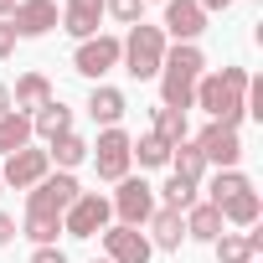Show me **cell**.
I'll use <instances>...</instances> for the list:
<instances>
[{
	"mask_svg": "<svg viewBox=\"0 0 263 263\" xmlns=\"http://www.w3.org/2000/svg\"><path fill=\"white\" fill-rule=\"evenodd\" d=\"M191 103H201V108L212 114V124H232V129H237V119L248 114V108H242V103H248V67H222V72L201 78Z\"/></svg>",
	"mask_w": 263,
	"mask_h": 263,
	"instance_id": "1",
	"label": "cell"
},
{
	"mask_svg": "<svg viewBox=\"0 0 263 263\" xmlns=\"http://www.w3.org/2000/svg\"><path fill=\"white\" fill-rule=\"evenodd\" d=\"M201 67H206V57L191 47V42H181L176 52H165V62H160V98H165V108H191V98H196V83H201Z\"/></svg>",
	"mask_w": 263,
	"mask_h": 263,
	"instance_id": "2",
	"label": "cell"
},
{
	"mask_svg": "<svg viewBox=\"0 0 263 263\" xmlns=\"http://www.w3.org/2000/svg\"><path fill=\"white\" fill-rule=\"evenodd\" d=\"M119 47H124L119 62H124L129 78H160V62H165V31H160V26L135 21V26H129V36H124Z\"/></svg>",
	"mask_w": 263,
	"mask_h": 263,
	"instance_id": "3",
	"label": "cell"
},
{
	"mask_svg": "<svg viewBox=\"0 0 263 263\" xmlns=\"http://www.w3.org/2000/svg\"><path fill=\"white\" fill-rule=\"evenodd\" d=\"M83 196V186L67 176V171H57V176H42L36 186H31V196H26V212H42V217H62L72 201Z\"/></svg>",
	"mask_w": 263,
	"mask_h": 263,
	"instance_id": "4",
	"label": "cell"
},
{
	"mask_svg": "<svg viewBox=\"0 0 263 263\" xmlns=\"http://www.w3.org/2000/svg\"><path fill=\"white\" fill-rule=\"evenodd\" d=\"M108 217H114L108 196L83 191V196H78V201L62 212V232H67V237H93V232H103V227H108Z\"/></svg>",
	"mask_w": 263,
	"mask_h": 263,
	"instance_id": "5",
	"label": "cell"
},
{
	"mask_svg": "<svg viewBox=\"0 0 263 263\" xmlns=\"http://www.w3.org/2000/svg\"><path fill=\"white\" fill-rule=\"evenodd\" d=\"M129 145H135V140H129L124 129H103L98 145H88V155H93V165H98L103 181H124V176H129V160H135Z\"/></svg>",
	"mask_w": 263,
	"mask_h": 263,
	"instance_id": "6",
	"label": "cell"
},
{
	"mask_svg": "<svg viewBox=\"0 0 263 263\" xmlns=\"http://www.w3.org/2000/svg\"><path fill=\"white\" fill-rule=\"evenodd\" d=\"M114 212H119V227H140V222H150L155 217V186H145V181H119V196L108 201Z\"/></svg>",
	"mask_w": 263,
	"mask_h": 263,
	"instance_id": "7",
	"label": "cell"
},
{
	"mask_svg": "<svg viewBox=\"0 0 263 263\" xmlns=\"http://www.w3.org/2000/svg\"><path fill=\"white\" fill-rule=\"evenodd\" d=\"M196 150H201V160H217L222 171H237V160H242V140H237L232 124H206Z\"/></svg>",
	"mask_w": 263,
	"mask_h": 263,
	"instance_id": "8",
	"label": "cell"
},
{
	"mask_svg": "<svg viewBox=\"0 0 263 263\" xmlns=\"http://www.w3.org/2000/svg\"><path fill=\"white\" fill-rule=\"evenodd\" d=\"M119 36H88L78 52H72V67L83 72V78H103L108 67H119Z\"/></svg>",
	"mask_w": 263,
	"mask_h": 263,
	"instance_id": "9",
	"label": "cell"
},
{
	"mask_svg": "<svg viewBox=\"0 0 263 263\" xmlns=\"http://www.w3.org/2000/svg\"><path fill=\"white\" fill-rule=\"evenodd\" d=\"M52 171V160H47V150H16V155H6V171H0V181L6 186H16V191H26V186H36L42 176Z\"/></svg>",
	"mask_w": 263,
	"mask_h": 263,
	"instance_id": "10",
	"label": "cell"
},
{
	"mask_svg": "<svg viewBox=\"0 0 263 263\" xmlns=\"http://www.w3.org/2000/svg\"><path fill=\"white\" fill-rule=\"evenodd\" d=\"M16 36H47L57 26V6L52 0H16V11L6 16Z\"/></svg>",
	"mask_w": 263,
	"mask_h": 263,
	"instance_id": "11",
	"label": "cell"
},
{
	"mask_svg": "<svg viewBox=\"0 0 263 263\" xmlns=\"http://www.w3.org/2000/svg\"><path fill=\"white\" fill-rule=\"evenodd\" d=\"M103 248H108V263H150V253H155L140 227H108Z\"/></svg>",
	"mask_w": 263,
	"mask_h": 263,
	"instance_id": "12",
	"label": "cell"
},
{
	"mask_svg": "<svg viewBox=\"0 0 263 263\" xmlns=\"http://www.w3.org/2000/svg\"><path fill=\"white\" fill-rule=\"evenodd\" d=\"M160 31H171L176 42H196L206 31V11L196 6V0H165V26Z\"/></svg>",
	"mask_w": 263,
	"mask_h": 263,
	"instance_id": "13",
	"label": "cell"
},
{
	"mask_svg": "<svg viewBox=\"0 0 263 263\" xmlns=\"http://www.w3.org/2000/svg\"><path fill=\"white\" fill-rule=\"evenodd\" d=\"M263 253V232H222L217 237V263H253Z\"/></svg>",
	"mask_w": 263,
	"mask_h": 263,
	"instance_id": "14",
	"label": "cell"
},
{
	"mask_svg": "<svg viewBox=\"0 0 263 263\" xmlns=\"http://www.w3.org/2000/svg\"><path fill=\"white\" fill-rule=\"evenodd\" d=\"M31 135H42L47 145H52V140H62V135H72V108H62V103L52 98L47 108H36V114H31Z\"/></svg>",
	"mask_w": 263,
	"mask_h": 263,
	"instance_id": "15",
	"label": "cell"
},
{
	"mask_svg": "<svg viewBox=\"0 0 263 263\" xmlns=\"http://www.w3.org/2000/svg\"><path fill=\"white\" fill-rule=\"evenodd\" d=\"M98 16H103V0H67L62 26H67L78 42H88V36H98Z\"/></svg>",
	"mask_w": 263,
	"mask_h": 263,
	"instance_id": "16",
	"label": "cell"
},
{
	"mask_svg": "<svg viewBox=\"0 0 263 263\" xmlns=\"http://www.w3.org/2000/svg\"><path fill=\"white\" fill-rule=\"evenodd\" d=\"M52 103V83L42 78V72H26L21 83H16V93H11V108L16 114H26V108H47Z\"/></svg>",
	"mask_w": 263,
	"mask_h": 263,
	"instance_id": "17",
	"label": "cell"
},
{
	"mask_svg": "<svg viewBox=\"0 0 263 263\" xmlns=\"http://www.w3.org/2000/svg\"><path fill=\"white\" fill-rule=\"evenodd\" d=\"M186 237H196V242H217V237H222V212H217L212 201H196V206L186 212Z\"/></svg>",
	"mask_w": 263,
	"mask_h": 263,
	"instance_id": "18",
	"label": "cell"
},
{
	"mask_svg": "<svg viewBox=\"0 0 263 263\" xmlns=\"http://www.w3.org/2000/svg\"><path fill=\"white\" fill-rule=\"evenodd\" d=\"M150 232H155V242H150V248H181V237H186V212L160 206V212L150 217Z\"/></svg>",
	"mask_w": 263,
	"mask_h": 263,
	"instance_id": "19",
	"label": "cell"
},
{
	"mask_svg": "<svg viewBox=\"0 0 263 263\" xmlns=\"http://www.w3.org/2000/svg\"><path fill=\"white\" fill-rule=\"evenodd\" d=\"M31 145V119L26 114H6V119H0V155H16V150H26Z\"/></svg>",
	"mask_w": 263,
	"mask_h": 263,
	"instance_id": "20",
	"label": "cell"
},
{
	"mask_svg": "<svg viewBox=\"0 0 263 263\" xmlns=\"http://www.w3.org/2000/svg\"><path fill=\"white\" fill-rule=\"evenodd\" d=\"M124 108H129V103H124V93H119V88H93V98H88V114H93V119H103L108 129L124 119Z\"/></svg>",
	"mask_w": 263,
	"mask_h": 263,
	"instance_id": "21",
	"label": "cell"
},
{
	"mask_svg": "<svg viewBox=\"0 0 263 263\" xmlns=\"http://www.w3.org/2000/svg\"><path fill=\"white\" fill-rule=\"evenodd\" d=\"M217 212H222V222H237V227H253V222H258V212H263V201H258V191H242V196L222 201Z\"/></svg>",
	"mask_w": 263,
	"mask_h": 263,
	"instance_id": "22",
	"label": "cell"
},
{
	"mask_svg": "<svg viewBox=\"0 0 263 263\" xmlns=\"http://www.w3.org/2000/svg\"><path fill=\"white\" fill-rule=\"evenodd\" d=\"M171 165H176V176L181 181H201V171H206V160H201V150H196V140L186 145H171Z\"/></svg>",
	"mask_w": 263,
	"mask_h": 263,
	"instance_id": "23",
	"label": "cell"
},
{
	"mask_svg": "<svg viewBox=\"0 0 263 263\" xmlns=\"http://www.w3.org/2000/svg\"><path fill=\"white\" fill-rule=\"evenodd\" d=\"M47 160H57L62 171H72V165H83V160H88V140H78V135H62V140H52Z\"/></svg>",
	"mask_w": 263,
	"mask_h": 263,
	"instance_id": "24",
	"label": "cell"
},
{
	"mask_svg": "<svg viewBox=\"0 0 263 263\" xmlns=\"http://www.w3.org/2000/svg\"><path fill=\"white\" fill-rule=\"evenodd\" d=\"M242 191H253V181H248L242 171H217V176H212V206H222V201H232V196H242Z\"/></svg>",
	"mask_w": 263,
	"mask_h": 263,
	"instance_id": "25",
	"label": "cell"
},
{
	"mask_svg": "<svg viewBox=\"0 0 263 263\" xmlns=\"http://www.w3.org/2000/svg\"><path fill=\"white\" fill-rule=\"evenodd\" d=\"M57 232H62V217H42V212H26V237L36 248H57Z\"/></svg>",
	"mask_w": 263,
	"mask_h": 263,
	"instance_id": "26",
	"label": "cell"
},
{
	"mask_svg": "<svg viewBox=\"0 0 263 263\" xmlns=\"http://www.w3.org/2000/svg\"><path fill=\"white\" fill-rule=\"evenodd\" d=\"M155 135H160L165 145H181V140H186V114H181V108H155Z\"/></svg>",
	"mask_w": 263,
	"mask_h": 263,
	"instance_id": "27",
	"label": "cell"
},
{
	"mask_svg": "<svg viewBox=\"0 0 263 263\" xmlns=\"http://www.w3.org/2000/svg\"><path fill=\"white\" fill-rule=\"evenodd\" d=\"M129 155H140V165H150V171H155V165H171V145H165L160 135H145L140 145H129Z\"/></svg>",
	"mask_w": 263,
	"mask_h": 263,
	"instance_id": "28",
	"label": "cell"
},
{
	"mask_svg": "<svg viewBox=\"0 0 263 263\" xmlns=\"http://www.w3.org/2000/svg\"><path fill=\"white\" fill-rule=\"evenodd\" d=\"M165 206H171V212H191V206H196V181L171 176V181H165Z\"/></svg>",
	"mask_w": 263,
	"mask_h": 263,
	"instance_id": "29",
	"label": "cell"
},
{
	"mask_svg": "<svg viewBox=\"0 0 263 263\" xmlns=\"http://www.w3.org/2000/svg\"><path fill=\"white\" fill-rule=\"evenodd\" d=\"M103 11H108L114 21H124V26H135L140 11H145V0H103Z\"/></svg>",
	"mask_w": 263,
	"mask_h": 263,
	"instance_id": "30",
	"label": "cell"
},
{
	"mask_svg": "<svg viewBox=\"0 0 263 263\" xmlns=\"http://www.w3.org/2000/svg\"><path fill=\"white\" fill-rule=\"evenodd\" d=\"M16 52V31H11V21H0V62H6Z\"/></svg>",
	"mask_w": 263,
	"mask_h": 263,
	"instance_id": "31",
	"label": "cell"
},
{
	"mask_svg": "<svg viewBox=\"0 0 263 263\" xmlns=\"http://www.w3.org/2000/svg\"><path fill=\"white\" fill-rule=\"evenodd\" d=\"M31 263H67V253H62V248H36Z\"/></svg>",
	"mask_w": 263,
	"mask_h": 263,
	"instance_id": "32",
	"label": "cell"
},
{
	"mask_svg": "<svg viewBox=\"0 0 263 263\" xmlns=\"http://www.w3.org/2000/svg\"><path fill=\"white\" fill-rule=\"evenodd\" d=\"M11 237H16V222H11V217H6V212H0V248H6V242H11Z\"/></svg>",
	"mask_w": 263,
	"mask_h": 263,
	"instance_id": "33",
	"label": "cell"
},
{
	"mask_svg": "<svg viewBox=\"0 0 263 263\" xmlns=\"http://www.w3.org/2000/svg\"><path fill=\"white\" fill-rule=\"evenodd\" d=\"M6 114H11V88L0 83V119H6Z\"/></svg>",
	"mask_w": 263,
	"mask_h": 263,
	"instance_id": "34",
	"label": "cell"
},
{
	"mask_svg": "<svg viewBox=\"0 0 263 263\" xmlns=\"http://www.w3.org/2000/svg\"><path fill=\"white\" fill-rule=\"evenodd\" d=\"M196 6H201V11H227L232 0H196Z\"/></svg>",
	"mask_w": 263,
	"mask_h": 263,
	"instance_id": "35",
	"label": "cell"
},
{
	"mask_svg": "<svg viewBox=\"0 0 263 263\" xmlns=\"http://www.w3.org/2000/svg\"><path fill=\"white\" fill-rule=\"evenodd\" d=\"M11 11H16V0H0V21H6V16H11Z\"/></svg>",
	"mask_w": 263,
	"mask_h": 263,
	"instance_id": "36",
	"label": "cell"
},
{
	"mask_svg": "<svg viewBox=\"0 0 263 263\" xmlns=\"http://www.w3.org/2000/svg\"><path fill=\"white\" fill-rule=\"evenodd\" d=\"M93 263H108V258H93Z\"/></svg>",
	"mask_w": 263,
	"mask_h": 263,
	"instance_id": "37",
	"label": "cell"
},
{
	"mask_svg": "<svg viewBox=\"0 0 263 263\" xmlns=\"http://www.w3.org/2000/svg\"><path fill=\"white\" fill-rule=\"evenodd\" d=\"M0 186H6V181H0Z\"/></svg>",
	"mask_w": 263,
	"mask_h": 263,
	"instance_id": "38",
	"label": "cell"
},
{
	"mask_svg": "<svg viewBox=\"0 0 263 263\" xmlns=\"http://www.w3.org/2000/svg\"><path fill=\"white\" fill-rule=\"evenodd\" d=\"M253 263H258V258H253Z\"/></svg>",
	"mask_w": 263,
	"mask_h": 263,
	"instance_id": "39",
	"label": "cell"
}]
</instances>
